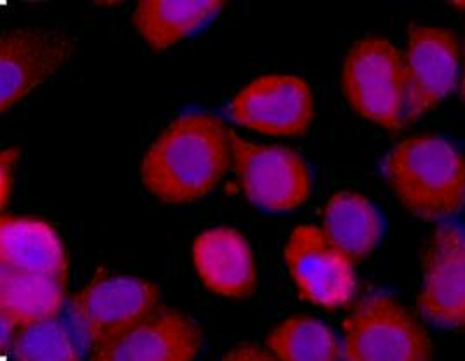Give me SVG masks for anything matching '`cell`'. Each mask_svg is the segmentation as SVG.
Segmentation results:
<instances>
[{"mask_svg": "<svg viewBox=\"0 0 465 361\" xmlns=\"http://www.w3.org/2000/svg\"><path fill=\"white\" fill-rule=\"evenodd\" d=\"M232 131L211 114H188L160 134L143 160V183L167 204L207 195L228 171Z\"/></svg>", "mask_w": 465, "mask_h": 361, "instance_id": "cell-1", "label": "cell"}, {"mask_svg": "<svg viewBox=\"0 0 465 361\" xmlns=\"http://www.w3.org/2000/svg\"><path fill=\"white\" fill-rule=\"evenodd\" d=\"M384 177L413 216L450 219L465 209V155L440 135H411L384 160Z\"/></svg>", "mask_w": 465, "mask_h": 361, "instance_id": "cell-2", "label": "cell"}, {"mask_svg": "<svg viewBox=\"0 0 465 361\" xmlns=\"http://www.w3.org/2000/svg\"><path fill=\"white\" fill-rule=\"evenodd\" d=\"M342 85L349 106L361 116L389 131L407 125L405 55L386 38H361L349 49Z\"/></svg>", "mask_w": 465, "mask_h": 361, "instance_id": "cell-3", "label": "cell"}, {"mask_svg": "<svg viewBox=\"0 0 465 361\" xmlns=\"http://www.w3.org/2000/svg\"><path fill=\"white\" fill-rule=\"evenodd\" d=\"M342 361H432V343L400 301L371 294L342 324Z\"/></svg>", "mask_w": 465, "mask_h": 361, "instance_id": "cell-4", "label": "cell"}, {"mask_svg": "<svg viewBox=\"0 0 465 361\" xmlns=\"http://www.w3.org/2000/svg\"><path fill=\"white\" fill-rule=\"evenodd\" d=\"M160 290L152 282L99 273L72 299V315L93 349L155 313Z\"/></svg>", "mask_w": 465, "mask_h": 361, "instance_id": "cell-5", "label": "cell"}, {"mask_svg": "<svg viewBox=\"0 0 465 361\" xmlns=\"http://www.w3.org/2000/svg\"><path fill=\"white\" fill-rule=\"evenodd\" d=\"M232 164L253 206L272 212L297 209L311 195L306 160L287 146L253 145L232 131Z\"/></svg>", "mask_w": 465, "mask_h": 361, "instance_id": "cell-6", "label": "cell"}, {"mask_svg": "<svg viewBox=\"0 0 465 361\" xmlns=\"http://www.w3.org/2000/svg\"><path fill=\"white\" fill-rule=\"evenodd\" d=\"M285 259L306 301L325 309H339L352 301L358 290L354 263L330 244L323 229H293L285 247Z\"/></svg>", "mask_w": 465, "mask_h": 361, "instance_id": "cell-7", "label": "cell"}, {"mask_svg": "<svg viewBox=\"0 0 465 361\" xmlns=\"http://www.w3.org/2000/svg\"><path fill=\"white\" fill-rule=\"evenodd\" d=\"M419 313L441 328H465V228L443 223L432 231L424 256Z\"/></svg>", "mask_w": 465, "mask_h": 361, "instance_id": "cell-8", "label": "cell"}, {"mask_svg": "<svg viewBox=\"0 0 465 361\" xmlns=\"http://www.w3.org/2000/svg\"><path fill=\"white\" fill-rule=\"evenodd\" d=\"M230 116L257 133L299 135L310 129L314 99L308 82L299 76H259L232 97Z\"/></svg>", "mask_w": 465, "mask_h": 361, "instance_id": "cell-9", "label": "cell"}, {"mask_svg": "<svg viewBox=\"0 0 465 361\" xmlns=\"http://www.w3.org/2000/svg\"><path fill=\"white\" fill-rule=\"evenodd\" d=\"M74 53V40L61 30H13L0 40V108L5 114Z\"/></svg>", "mask_w": 465, "mask_h": 361, "instance_id": "cell-10", "label": "cell"}, {"mask_svg": "<svg viewBox=\"0 0 465 361\" xmlns=\"http://www.w3.org/2000/svg\"><path fill=\"white\" fill-rule=\"evenodd\" d=\"M405 63L407 124H413L455 89L460 63L459 40L443 28L413 25L408 34Z\"/></svg>", "mask_w": 465, "mask_h": 361, "instance_id": "cell-11", "label": "cell"}, {"mask_svg": "<svg viewBox=\"0 0 465 361\" xmlns=\"http://www.w3.org/2000/svg\"><path fill=\"white\" fill-rule=\"evenodd\" d=\"M202 330L188 315L160 307L141 324L93 349L89 361H193Z\"/></svg>", "mask_w": 465, "mask_h": 361, "instance_id": "cell-12", "label": "cell"}, {"mask_svg": "<svg viewBox=\"0 0 465 361\" xmlns=\"http://www.w3.org/2000/svg\"><path fill=\"white\" fill-rule=\"evenodd\" d=\"M193 263L209 290L224 297H247L257 282L247 238L232 228H213L196 236Z\"/></svg>", "mask_w": 465, "mask_h": 361, "instance_id": "cell-13", "label": "cell"}, {"mask_svg": "<svg viewBox=\"0 0 465 361\" xmlns=\"http://www.w3.org/2000/svg\"><path fill=\"white\" fill-rule=\"evenodd\" d=\"M2 266L51 276L66 282L68 256L58 233L45 221L21 216H2L0 221Z\"/></svg>", "mask_w": 465, "mask_h": 361, "instance_id": "cell-14", "label": "cell"}, {"mask_svg": "<svg viewBox=\"0 0 465 361\" xmlns=\"http://www.w3.org/2000/svg\"><path fill=\"white\" fill-rule=\"evenodd\" d=\"M66 282L51 276L0 269V309L4 332L58 318Z\"/></svg>", "mask_w": 465, "mask_h": 361, "instance_id": "cell-15", "label": "cell"}, {"mask_svg": "<svg viewBox=\"0 0 465 361\" xmlns=\"http://www.w3.org/2000/svg\"><path fill=\"white\" fill-rule=\"evenodd\" d=\"M323 233L333 247L352 263L370 256L382 238V217L377 207L360 193L333 195L323 212Z\"/></svg>", "mask_w": 465, "mask_h": 361, "instance_id": "cell-16", "label": "cell"}, {"mask_svg": "<svg viewBox=\"0 0 465 361\" xmlns=\"http://www.w3.org/2000/svg\"><path fill=\"white\" fill-rule=\"evenodd\" d=\"M224 5L221 0H144L137 4L134 25L141 37L152 47L167 49L202 28Z\"/></svg>", "mask_w": 465, "mask_h": 361, "instance_id": "cell-17", "label": "cell"}, {"mask_svg": "<svg viewBox=\"0 0 465 361\" xmlns=\"http://www.w3.org/2000/svg\"><path fill=\"white\" fill-rule=\"evenodd\" d=\"M268 347L280 361H341L342 347L329 326L311 316H293L278 325Z\"/></svg>", "mask_w": 465, "mask_h": 361, "instance_id": "cell-18", "label": "cell"}, {"mask_svg": "<svg viewBox=\"0 0 465 361\" xmlns=\"http://www.w3.org/2000/svg\"><path fill=\"white\" fill-rule=\"evenodd\" d=\"M11 353L15 361H80L74 337L59 318L18 328Z\"/></svg>", "mask_w": 465, "mask_h": 361, "instance_id": "cell-19", "label": "cell"}, {"mask_svg": "<svg viewBox=\"0 0 465 361\" xmlns=\"http://www.w3.org/2000/svg\"><path fill=\"white\" fill-rule=\"evenodd\" d=\"M20 160V150L7 148L2 152L0 156V185H2V209L9 206L13 196V186H15V172Z\"/></svg>", "mask_w": 465, "mask_h": 361, "instance_id": "cell-20", "label": "cell"}, {"mask_svg": "<svg viewBox=\"0 0 465 361\" xmlns=\"http://www.w3.org/2000/svg\"><path fill=\"white\" fill-rule=\"evenodd\" d=\"M221 361H280L272 356L268 351L255 344H243L234 347Z\"/></svg>", "mask_w": 465, "mask_h": 361, "instance_id": "cell-21", "label": "cell"}, {"mask_svg": "<svg viewBox=\"0 0 465 361\" xmlns=\"http://www.w3.org/2000/svg\"><path fill=\"white\" fill-rule=\"evenodd\" d=\"M453 7H457V9H462V11H465V2H457V4H453Z\"/></svg>", "mask_w": 465, "mask_h": 361, "instance_id": "cell-22", "label": "cell"}, {"mask_svg": "<svg viewBox=\"0 0 465 361\" xmlns=\"http://www.w3.org/2000/svg\"><path fill=\"white\" fill-rule=\"evenodd\" d=\"M464 93H465V75H464Z\"/></svg>", "mask_w": 465, "mask_h": 361, "instance_id": "cell-23", "label": "cell"}]
</instances>
